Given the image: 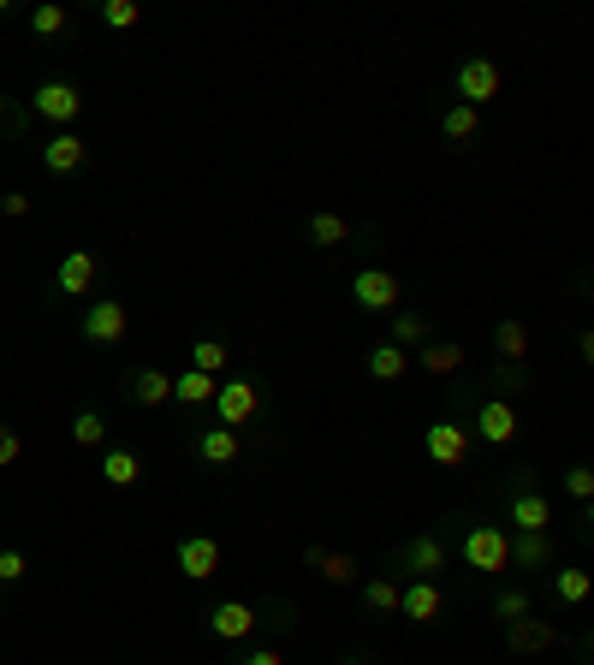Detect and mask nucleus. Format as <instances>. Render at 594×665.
<instances>
[{
  "instance_id": "38",
  "label": "nucleus",
  "mask_w": 594,
  "mask_h": 665,
  "mask_svg": "<svg viewBox=\"0 0 594 665\" xmlns=\"http://www.w3.org/2000/svg\"><path fill=\"white\" fill-rule=\"evenodd\" d=\"M18 451H24L18 429H7V422H0V470H12V463H18Z\"/></svg>"
},
{
  "instance_id": "14",
  "label": "nucleus",
  "mask_w": 594,
  "mask_h": 665,
  "mask_svg": "<svg viewBox=\"0 0 594 665\" xmlns=\"http://www.w3.org/2000/svg\"><path fill=\"white\" fill-rule=\"evenodd\" d=\"M96 273H101V261H96V250H66V256H60V273H54V285H60V297H90V285H96Z\"/></svg>"
},
{
  "instance_id": "5",
  "label": "nucleus",
  "mask_w": 594,
  "mask_h": 665,
  "mask_svg": "<svg viewBox=\"0 0 594 665\" xmlns=\"http://www.w3.org/2000/svg\"><path fill=\"white\" fill-rule=\"evenodd\" d=\"M30 113L36 119H48L54 131H72V119L84 113V95H78V84H60V78H48V84H36V95H30Z\"/></svg>"
},
{
  "instance_id": "35",
  "label": "nucleus",
  "mask_w": 594,
  "mask_h": 665,
  "mask_svg": "<svg viewBox=\"0 0 594 665\" xmlns=\"http://www.w3.org/2000/svg\"><path fill=\"white\" fill-rule=\"evenodd\" d=\"M393 345H399V350L428 345V321H422V316H393Z\"/></svg>"
},
{
  "instance_id": "43",
  "label": "nucleus",
  "mask_w": 594,
  "mask_h": 665,
  "mask_svg": "<svg viewBox=\"0 0 594 665\" xmlns=\"http://www.w3.org/2000/svg\"><path fill=\"white\" fill-rule=\"evenodd\" d=\"M589 535H594V499H589Z\"/></svg>"
},
{
  "instance_id": "9",
  "label": "nucleus",
  "mask_w": 594,
  "mask_h": 665,
  "mask_svg": "<svg viewBox=\"0 0 594 665\" xmlns=\"http://www.w3.org/2000/svg\"><path fill=\"white\" fill-rule=\"evenodd\" d=\"M470 434H476V440H488V446H511V440H517V410L505 405L500 393H488L482 405H476Z\"/></svg>"
},
{
  "instance_id": "27",
  "label": "nucleus",
  "mask_w": 594,
  "mask_h": 665,
  "mask_svg": "<svg viewBox=\"0 0 594 665\" xmlns=\"http://www.w3.org/2000/svg\"><path fill=\"white\" fill-rule=\"evenodd\" d=\"M440 131H446L452 143H470V137L482 131V113L464 107V102H452V107H440Z\"/></svg>"
},
{
  "instance_id": "41",
  "label": "nucleus",
  "mask_w": 594,
  "mask_h": 665,
  "mask_svg": "<svg viewBox=\"0 0 594 665\" xmlns=\"http://www.w3.org/2000/svg\"><path fill=\"white\" fill-rule=\"evenodd\" d=\"M238 665H286V654H280V648H250Z\"/></svg>"
},
{
  "instance_id": "21",
  "label": "nucleus",
  "mask_w": 594,
  "mask_h": 665,
  "mask_svg": "<svg viewBox=\"0 0 594 665\" xmlns=\"http://www.w3.org/2000/svg\"><path fill=\"white\" fill-rule=\"evenodd\" d=\"M363 369H369V381H404V374H410V357H404L393 338H387V345L369 350V362H363Z\"/></svg>"
},
{
  "instance_id": "3",
  "label": "nucleus",
  "mask_w": 594,
  "mask_h": 665,
  "mask_svg": "<svg viewBox=\"0 0 594 665\" xmlns=\"http://www.w3.org/2000/svg\"><path fill=\"white\" fill-rule=\"evenodd\" d=\"M505 517L517 523V535H547L553 506H547V494H535V487H529V475H517V482L505 487Z\"/></svg>"
},
{
  "instance_id": "19",
  "label": "nucleus",
  "mask_w": 594,
  "mask_h": 665,
  "mask_svg": "<svg viewBox=\"0 0 594 665\" xmlns=\"http://www.w3.org/2000/svg\"><path fill=\"white\" fill-rule=\"evenodd\" d=\"M214 393H220V381H214V374H202V369L173 374V405H191V410H202V405H214Z\"/></svg>"
},
{
  "instance_id": "10",
  "label": "nucleus",
  "mask_w": 594,
  "mask_h": 665,
  "mask_svg": "<svg viewBox=\"0 0 594 665\" xmlns=\"http://www.w3.org/2000/svg\"><path fill=\"white\" fill-rule=\"evenodd\" d=\"M399 292H404V285H399L387 268H363L357 280H351V297H357V309H369V316H387V309H399Z\"/></svg>"
},
{
  "instance_id": "15",
  "label": "nucleus",
  "mask_w": 594,
  "mask_h": 665,
  "mask_svg": "<svg viewBox=\"0 0 594 665\" xmlns=\"http://www.w3.org/2000/svg\"><path fill=\"white\" fill-rule=\"evenodd\" d=\"M84 155H90V143H84L78 131H54L42 143V167L54 172V179H72V172L84 167Z\"/></svg>"
},
{
  "instance_id": "13",
  "label": "nucleus",
  "mask_w": 594,
  "mask_h": 665,
  "mask_svg": "<svg viewBox=\"0 0 594 665\" xmlns=\"http://www.w3.org/2000/svg\"><path fill=\"white\" fill-rule=\"evenodd\" d=\"M440 606H446V594H440V583H428V576H404V594H399V612L410 624H434Z\"/></svg>"
},
{
  "instance_id": "11",
  "label": "nucleus",
  "mask_w": 594,
  "mask_h": 665,
  "mask_svg": "<svg viewBox=\"0 0 594 665\" xmlns=\"http://www.w3.org/2000/svg\"><path fill=\"white\" fill-rule=\"evenodd\" d=\"M173 559H179V576H191V583L220 576V541H214V535H185V541L173 547Z\"/></svg>"
},
{
  "instance_id": "29",
  "label": "nucleus",
  "mask_w": 594,
  "mask_h": 665,
  "mask_svg": "<svg viewBox=\"0 0 594 665\" xmlns=\"http://www.w3.org/2000/svg\"><path fill=\"white\" fill-rule=\"evenodd\" d=\"M399 594H404L399 576H375V583H363V606L369 612H399Z\"/></svg>"
},
{
  "instance_id": "33",
  "label": "nucleus",
  "mask_w": 594,
  "mask_h": 665,
  "mask_svg": "<svg viewBox=\"0 0 594 665\" xmlns=\"http://www.w3.org/2000/svg\"><path fill=\"white\" fill-rule=\"evenodd\" d=\"M529 612H535V600H529L523 588H500V594H494V618H500V624L529 618Z\"/></svg>"
},
{
  "instance_id": "6",
  "label": "nucleus",
  "mask_w": 594,
  "mask_h": 665,
  "mask_svg": "<svg viewBox=\"0 0 594 665\" xmlns=\"http://www.w3.org/2000/svg\"><path fill=\"white\" fill-rule=\"evenodd\" d=\"M78 333L90 338V345H119V338L131 333V309H125L119 297H96L78 316Z\"/></svg>"
},
{
  "instance_id": "2",
  "label": "nucleus",
  "mask_w": 594,
  "mask_h": 665,
  "mask_svg": "<svg viewBox=\"0 0 594 665\" xmlns=\"http://www.w3.org/2000/svg\"><path fill=\"white\" fill-rule=\"evenodd\" d=\"M422 451L440 463V470H464L470 463V451H476V434L464 429V422H452V417H440L434 429L422 434Z\"/></svg>"
},
{
  "instance_id": "28",
  "label": "nucleus",
  "mask_w": 594,
  "mask_h": 665,
  "mask_svg": "<svg viewBox=\"0 0 594 665\" xmlns=\"http://www.w3.org/2000/svg\"><path fill=\"white\" fill-rule=\"evenodd\" d=\"M494 350L505 362H523L529 357V328H523V321H500V328H494Z\"/></svg>"
},
{
  "instance_id": "30",
  "label": "nucleus",
  "mask_w": 594,
  "mask_h": 665,
  "mask_svg": "<svg viewBox=\"0 0 594 665\" xmlns=\"http://www.w3.org/2000/svg\"><path fill=\"white\" fill-rule=\"evenodd\" d=\"M345 238H351L345 215H315V220H309V244H315V250H339Z\"/></svg>"
},
{
  "instance_id": "23",
  "label": "nucleus",
  "mask_w": 594,
  "mask_h": 665,
  "mask_svg": "<svg viewBox=\"0 0 594 665\" xmlns=\"http://www.w3.org/2000/svg\"><path fill=\"white\" fill-rule=\"evenodd\" d=\"M589 594H594V576L583 571V564H571V571H553V600H559V606H583Z\"/></svg>"
},
{
  "instance_id": "46",
  "label": "nucleus",
  "mask_w": 594,
  "mask_h": 665,
  "mask_svg": "<svg viewBox=\"0 0 594 665\" xmlns=\"http://www.w3.org/2000/svg\"><path fill=\"white\" fill-rule=\"evenodd\" d=\"M589 660H594V630H589Z\"/></svg>"
},
{
  "instance_id": "18",
  "label": "nucleus",
  "mask_w": 594,
  "mask_h": 665,
  "mask_svg": "<svg viewBox=\"0 0 594 665\" xmlns=\"http://www.w3.org/2000/svg\"><path fill=\"white\" fill-rule=\"evenodd\" d=\"M131 405H143V410L173 405V374L167 369H137L131 374Z\"/></svg>"
},
{
  "instance_id": "39",
  "label": "nucleus",
  "mask_w": 594,
  "mask_h": 665,
  "mask_svg": "<svg viewBox=\"0 0 594 665\" xmlns=\"http://www.w3.org/2000/svg\"><path fill=\"white\" fill-rule=\"evenodd\" d=\"M494 386H500V393H517V386H529V381H523V362H500V369H494Z\"/></svg>"
},
{
  "instance_id": "7",
  "label": "nucleus",
  "mask_w": 594,
  "mask_h": 665,
  "mask_svg": "<svg viewBox=\"0 0 594 665\" xmlns=\"http://www.w3.org/2000/svg\"><path fill=\"white\" fill-rule=\"evenodd\" d=\"M256 410H262V386L250 381V374L220 381V393H214V417H220V429H244Z\"/></svg>"
},
{
  "instance_id": "42",
  "label": "nucleus",
  "mask_w": 594,
  "mask_h": 665,
  "mask_svg": "<svg viewBox=\"0 0 594 665\" xmlns=\"http://www.w3.org/2000/svg\"><path fill=\"white\" fill-rule=\"evenodd\" d=\"M577 350H583V362H589V369H594V328H589L583 338H577Z\"/></svg>"
},
{
  "instance_id": "25",
  "label": "nucleus",
  "mask_w": 594,
  "mask_h": 665,
  "mask_svg": "<svg viewBox=\"0 0 594 665\" xmlns=\"http://www.w3.org/2000/svg\"><path fill=\"white\" fill-rule=\"evenodd\" d=\"M511 564H517V571H547V564H553V541H547V535H511Z\"/></svg>"
},
{
  "instance_id": "34",
  "label": "nucleus",
  "mask_w": 594,
  "mask_h": 665,
  "mask_svg": "<svg viewBox=\"0 0 594 665\" xmlns=\"http://www.w3.org/2000/svg\"><path fill=\"white\" fill-rule=\"evenodd\" d=\"M137 18H143L137 0H101V24H108V30H131Z\"/></svg>"
},
{
  "instance_id": "17",
  "label": "nucleus",
  "mask_w": 594,
  "mask_h": 665,
  "mask_svg": "<svg viewBox=\"0 0 594 665\" xmlns=\"http://www.w3.org/2000/svg\"><path fill=\"white\" fill-rule=\"evenodd\" d=\"M505 642H511V654H547L559 642V630L547 618H511L505 624Z\"/></svg>"
},
{
  "instance_id": "31",
  "label": "nucleus",
  "mask_w": 594,
  "mask_h": 665,
  "mask_svg": "<svg viewBox=\"0 0 594 665\" xmlns=\"http://www.w3.org/2000/svg\"><path fill=\"white\" fill-rule=\"evenodd\" d=\"M72 440L78 446H108V422H101V410H78V417H72Z\"/></svg>"
},
{
  "instance_id": "4",
  "label": "nucleus",
  "mask_w": 594,
  "mask_h": 665,
  "mask_svg": "<svg viewBox=\"0 0 594 665\" xmlns=\"http://www.w3.org/2000/svg\"><path fill=\"white\" fill-rule=\"evenodd\" d=\"M452 90H458V102H464V107L482 113V107L500 95V66H494L488 54H470L458 72H452Z\"/></svg>"
},
{
  "instance_id": "24",
  "label": "nucleus",
  "mask_w": 594,
  "mask_h": 665,
  "mask_svg": "<svg viewBox=\"0 0 594 665\" xmlns=\"http://www.w3.org/2000/svg\"><path fill=\"white\" fill-rule=\"evenodd\" d=\"M232 362V345H226L220 333H202L197 345H191V369H202V374H214L220 381V369Z\"/></svg>"
},
{
  "instance_id": "16",
  "label": "nucleus",
  "mask_w": 594,
  "mask_h": 665,
  "mask_svg": "<svg viewBox=\"0 0 594 665\" xmlns=\"http://www.w3.org/2000/svg\"><path fill=\"white\" fill-rule=\"evenodd\" d=\"M191 451H197L202 463H214V470H226V463L244 458V440H238V429H202L197 440H191Z\"/></svg>"
},
{
  "instance_id": "1",
  "label": "nucleus",
  "mask_w": 594,
  "mask_h": 665,
  "mask_svg": "<svg viewBox=\"0 0 594 665\" xmlns=\"http://www.w3.org/2000/svg\"><path fill=\"white\" fill-rule=\"evenodd\" d=\"M458 559L482 576H500V571H511V535H505L500 523H470L464 541H458Z\"/></svg>"
},
{
  "instance_id": "40",
  "label": "nucleus",
  "mask_w": 594,
  "mask_h": 665,
  "mask_svg": "<svg viewBox=\"0 0 594 665\" xmlns=\"http://www.w3.org/2000/svg\"><path fill=\"white\" fill-rule=\"evenodd\" d=\"M0 215H7V220H24V215H30V196L7 191V196H0Z\"/></svg>"
},
{
  "instance_id": "20",
  "label": "nucleus",
  "mask_w": 594,
  "mask_h": 665,
  "mask_svg": "<svg viewBox=\"0 0 594 665\" xmlns=\"http://www.w3.org/2000/svg\"><path fill=\"white\" fill-rule=\"evenodd\" d=\"M303 564H309V571H321L333 588L357 583V559H351V553H327V547H303Z\"/></svg>"
},
{
  "instance_id": "45",
  "label": "nucleus",
  "mask_w": 594,
  "mask_h": 665,
  "mask_svg": "<svg viewBox=\"0 0 594 665\" xmlns=\"http://www.w3.org/2000/svg\"><path fill=\"white\" fill-rule=\"evenodd\" d=\"M339 665H369V660H339Z\"/></svg>"
},
{
  "instance_id": "8",
  "label": "nucleus",
  "mask_w": 594,
  "mask_h": 665,
  "mask_svg": "<svg viewBox=\"0 0 594 665\" xmlns=\"http://www.w3.org/2000/svg\"><path fill=\"white\" fill-rule=\"evenodd\" d=\"M446 559H452L446 535H410V541H404V553H399V571L404 576H428V583H434V576L446 571Z\"/></svg>"
},
{
  "instance_id": "32",
  "label": "nucleus",
  "mask_w": 594,
  "mask_h": 665,
  "mask_svg": "<svg viewBox=\"0 0 594 665\" xmlns=\"http://www.w3.org/2000/svg\"><path fill=\"white\" fill-rule=\"evenodd\" d=\"M66 24H72V12L60 7V0H42V7L30 12V30H36V36H60Z\"/></svg>"
},
{
  "instance_id": "36",
  "label": "nucleus",
  "mask_w": 594,
  "mask_h": 665,
  "mask_svg": "<svg viewBox=\"0 0 594 665\" xmlns=\"http://www.w3.org/2000/svg\"><path fill=\"white\" fill-rule=\"evenodd\" d=\"M565 494H571L577 506H589V499H594V470H589V463H577V470H565Z\"/></svg>"
},
{
  "instance_id": "44",
  "label": "nucleus",
  "mask_w": 594,
  "mask_h": 665,
  "mask_svg": "<svg viewBox=\"0 0 594 665\" xmlns=\"http://www.w3.org/2000/svg\"><path fill=\"white\" fill-rule=\"evenodd\" d=\"M7 119H12V113H7V102H0V125H7Z\"/></svg>"
},
{
  "instance_id": "37",
  "label": "nucleus",
  "mask_w": 594,
  "mask_h": 665,
  "mask_svg": "<svg viewBox=\"0 0 594 665\" xmlns=\"http://www.w3.org/2000/svg\"><path fill=\"white\" fill-rule=\"evenodd\" d=\"M24 571H30V564H24L18 547H0V583H18Z\"/></svg>"
},
{
  "instance_id": "12",
  "label": "nucleus",
  "mask_w": 594,
  "mask_h": 665,
  "mask_svg": "<svg viewBox=\"0 0 594 665\" xmlns=\"http://www.w3.org/2000/svg\"><path fill=\"white\" fill-rule=\"evenodd\" d=\"M256 624H262V612L250 606V600H220V606L208 612V630L220 636V642H250Z\"/></svg>"
},
{
  "instance_id": "26",
  "label": "nucleus",
  "mask_w": 594,
  "mask_h": 665,
  "mask_svg": "<svg viewBox=\"0 0 594 665\" xmlns=\"http://www.w3.org/2000/svg\"><path fill=\"white\" fill-rule=\"evenodd\" d=\"M422 369L428 374H458L464 369V345H458V338H428V345H422Z\"/></svg>"
},
{
  "instance_id": "22",
  "label": "nucleus",
  "mask_w": 594,
  "mask_h": 665,
  "mask_svg": "<svg viewBox=\"0 0 594 665\" xmlns=\"http://www.w3.org/2000/svg\"><path fill=\"white\" fill-rule=\"evenodd\" d=\"M101 475H108V487H131L137 475H143V463H137L131 446H108L101 451Z\"/></svg>"
}]
</instances>
